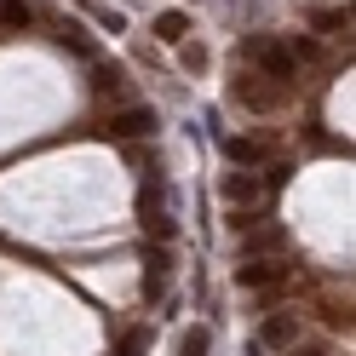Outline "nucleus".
I'll return each instance as SVG.
<instances>
[{
	"mask_svg": "<svg viewBox=\"0 0 356 356\" xmlns=\"http://www.w3.org/2000/svg\"><path fill=\"white\" fill-rule=\"evenodd\" d=\"M241 52H248L270 81H293V63H299V58L287 52V47H276V40H259V35H253V40H241Z\"/></svg>",
	"mask_w": 356,
	"mask_h": 356,
	"instance_id": "f257e3e1",
	"label": "nucleus"
},
{
	"mask_svg": "<svg viewBox=\"0 0 356 356\" xmlns=\"http://www.w3.org/2000/svg\"><path fill=\"white\" fill-rule=\"evenodd\" d=\"M167 287H172V253L149 248V259H144V299H161Z\"/></svg>",
	"mask_w": 356,
	"mask_h": 356,
	"instance_id": "f03ea898",
	"label": "nucleus"
},
{
	"mask_svg": "<svg viewBox=\"0 0 356 356\" xmlns=\"http://www.w3.org/2000/svg\"><path fill=\"white\" fill-rule=\"evenodd\" d=\"M138 218H144V230H149L155 241H172V230H178V225H172V213H167L161 202H155V190H144V202H138Z\"/></svg>",
	"mask_w": 356,
	"mask_h": 356,
	"instance_id": "7ed1b4c3",
	"label": "nucleus"
},
{
	"mask_svg": "<svg viewBox=\"0 0 356 356\" xmlns=\"http://www.w3.org/2000/svg\"><path fill=\"white\" fill-rule=\"evenodd\" d=\"M299 339V316H293V310H276V316H264V327H259V345H293Z\"/></svg>",
	"mask_w": 356,
	"mask_h": 356,
	"instance_id": "20e7f679",
	"label": "nucleus"
},
{
	"mask_svg": "<svg viewBox=\"0 0 356 356\" xmlns=\"http://www.w3.org/2000/svg\"><path fill=\"white\" fill-rule=\"evenodd\" d=\"M282 276H287V264H282V259H248V264L236 270L241 287H270V282H282Z\"/></svg>",
	"mask_w": 356,
	"mask_h": 356,
	"instance_id": "39448f33",
	"label": "nucleus"
},
{
	"mask_svg": "<svg viewBox=\"0 0 356 356\" xmlns=\"http://www.w3.org/2000/svg\"><path fill=\"white\" fill-rule=\"evenodd\" d=\"M109 132H115V138H149L155 115L149 109H121V115H109Z\"/></svg>",
	"mask_w": 356,
	"mask_h": 356,
	"instance_id": "423d86ee",
	"label": "nucleus"
},
{
	"mask_svg": "<svg viewBox=\"0 0 356 356\" xmlns=\"http://www.w3.org/2000/svg\"><path fill=\"white\" fill-rule=\"evenodd\" d=\"M58 47H70V52H81V58H98L92 35H86L81 24H58Z\"/></svg>",
	"mask_w": 356,
	"mask_h": 356,
	"instance_id": "0eeeda50",
	"label": "nucleus"
},
{
	"mask_svg": "<svg viewBox=\"0 0 356 356\" xmlns=\"http://www.w3.org/2000/svg\"><path fill=\"white\" fill-rule=\"evenodd\" d=\"M92 86H98V92H127V75L115 70V63H104V58H92Z\"/></svg>",
	"mask_w": 356,
	"mask_h": 356,
	"instance_id": "6e6552de",
	"label": "nucleus"
},
{
	"mask_svg": "<svg viewBox=\"0 0 356 356\" xmlns=\"http://www.w3.org/2000/svg\"><path fill=\"white\" fill-rule=\"evenodd\" d=\"M225 155H230L236 167H253V161H264V155H270V149H264L259 138H230V144H225Z\"/></svg>",
	"mask_w": 356,
	"mask_h": 356,
	"instance_id": "1a4fd4ad",
	"label": "nucleus"
},
{
	"mask_svg": "<svg viewBox=\"0 0 356 356\" xmlns=\"http://www.w3.org/2000/svg\"><path fill=\"white\" fill-rule=\"evenodd\" d=\"M225 195H230V202H259L264 184H259V178H248V172H230V178H225Z\"/></svg>",
	"mask_w": 356,
	"mask_h": 356,
	"instance_id": "9d476101",
	"label": "nucleus"
},
{
	"mask_svg": "<svg viewBox=\"0 0 356 356\" xmlns=\"http://www.w3.org/2000/svg\"><path fill=\"white\" fill-rule=\"evenodd\" d=\"M155 35H161V40H184L190 35V12H161V17H155Z\"/></svg>",
	"mask_w": 356,
	"mask_h": 356,
	"instance_id": "9b49d317",
	"label": "nucleus"
},
{
	"mask_svg": "<svg viewBox=\"0 0 356 356\" xmlns=\"http://www.w3.org/2000/svg\"><path fill=\"white\" fill-rule=\"evenodd\" d=\"M213 339H207V327H184L178 333V356H207Z\"/></svg>",
	"mask_w": 356,
	"mask_h": 356,
	"instance_id": "f8f14e48",
	"label": "nucleus"
},
{
	"mask_svg": "<svg viewBox=\"0 0 356 356\" xmlns=\"http://www.w3.org/2000/svg\"><path fill=\"white\" fill-rule=\"evenodd\" d=\"M282 241H287V236H282L276 225H270V230H259V236H248V259H264V253H276Z\"/></svg>",
	"mask_w": 356,
	"mask_h": 356,
	"instance_id": "ddd939ff",
	"label": "nucleus"
},
{
	"mask_svg": "<svg viewBox=\"0 0 356 356\" xmlns=\"http://www.w3.org/2000/svg\"><path fill=\"white\" fill-rule=\"evenodd\" d=\"M236 104H248V109H276V92H264V86H236Z\"/></svg>",
	"mask_w": 356,
	"mask_h": 356,
	"instance_id": "4468645a",
	"label": "nucleus"
},
{
	"mask_svg": "<svg viewBox=\"0 0 356 356\" xmlns=\"http://www.w3.org/2000/svg\"><path fill=\"white\" fill-rule=\"evenodd\" d=\"M149 339H155L149 327H127V339H121V350H115V356H144V350H149Z\"/></svg>",
	"mask_w": 356,
	"mask_h": 356,
	"instance_id": "2eb2a0df",
	"label": "nucleus"
},
{
	"mask_svg": "<svg viewBox=\"0 0 356 356\" xmlns=\"http://www.w3.org/2000/svg\"><path fill=\"white\" fill-rule=\"evenodd\" d=\"M0 24H6V29H24V24H29V6H24V0H0Z\"/></svg>",
	"mask_w": 356,
	"mask_h": 356,
	"instance_id": "dca6fc26",
	"label": "nucleus"
},
{
	"mask_svg": "<svg viewBox=\"0 0 356 356\" xmlns=\"http://www.w3.org/2000/svg\"><path fill=\"white\" fill-rule=\"evenodd\" d=\"M316 29H345V12H316Z\"/></svg>",
	"mask_w": 356,
	"mask_h": 356,
	"instance_id": "f3484780",
	"label": "nucleus"
},
{
	"mask_svg": "<svg viewBox=\"0 0 356 356\" xmlns=\"http://www.w3.org/2000/svg\"><path fill=\"white\" fill-rule=\"evenodd\" d=\"M184 70H207V52L202 47H184Z\"/></svg>",
	"mask_w": 356,
	"mask_h": 356,
	"instance_id": "a211bd4d",
	"label": "nucleus"
},
{
	"mask_svg": "<svg viewBox=\"0 0 356 356\" xmlns=\"http://www.w3.org/2000/svg\"><path fill=\"white\" fill-rule=\"evenodd\" d=\"M299 356H322V350H299Z\"/></svg>",
	"mask_w": 356,
	"mask_h": 356,
	"instance_id": "6ab92c4d",
	"label": "nucleus"
}]
</instances>
